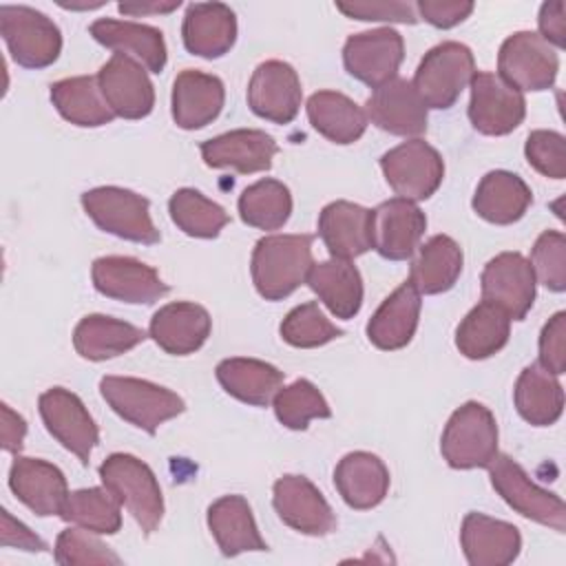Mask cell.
<instances>
[{"label": "cell", "mask_w": 566, "mask_h": 566, "mask_svg": "<svg viewBox=\"0 0 566 566\" xmlns=\"http://www.w3.org/2000/svg\"><path fill=\"white\" fill-rule=\"evenodd\" d=\"M217 380L237 400L265 407L283 387V371L256 358H226L217 365Z\"/></svg>", "instance_id": "e575fe53"}, {"label": "cell", "mask_w": 566, "mask_h": 566, "mask_svg": "<svg viewBox=\"0 0 566 566\" xmlns=\"http://www.w3.org/2000/svg\"><path fill=\"white\" fill-rule=\"evenodd\" d=\"M168 212L184 234L197 239L217 237L230 221L228 212L219 203L195 188H179L168 201Z\"/></svg>", "instance_id": "7bdbcfd3"}, {"label": "cell", "mask_w": 566, "mask_h": 566, "mask_svg": "<svg viewBox=\"0 0 566 566\" xmlns=\"http://www.w3.org/2000/svg\"><path fill=\"white\" fill-rule=\"evenodd\" d=\"M181 38L192 55L221 57L237 40L234 11L223 2H195L186 9Z\"/></svg>", "instance_id": "d4e9b609"}, {"label": "cell", "mask_w": 566, "mask_h": 566, "mask_svg": "<svg viewBox=\"0 0 566 566\" xmlns=\"http://www.w3.org/2000/svg\"><path fill=\"white\" fill-rule=\"evenodd\" d=\"M99 478L139 528L150 535L164 517V497L153 469L130 453H113L99 464Z\"/></svg>", "instance_id": "7a4b0ae2"}, {"label": "cell", "mask_w": 566, "mask_h": 566, "mask_svg": "<svg viewBox=\"0 0 566 566\" xmlns=\"http://www.w3.org/2000/svg\"><path fill=\"white\" fill-rule=\"evenodd\" d=\"M462 272V250L447 237L436 234L418 248V256L411 263L409 283L420 294H442L451 290Z\"/></svg>", "instance_id": "8d00e7d4"}, {"label": "cell", "mask_w": 566, "mask_h": 566, "mask_svg": "<svg viewBox=\"0 0 566 566\" xmlns=\"http://www.w3.org/2000/svg\"><path fill=\"white\" fill-rule=\"evenodd\" d=\"M336 9L347 18L365 20V22H402L416 24V7L411 2H338Z\"/></svg>", "instance_id": "681fc988"}, {"label": "cell", "mask_w": 566, "mask_h": 566, "mask_svg": "<svg viewBox=\"0 0 566 566\" xmlns=\"http://www.w3.org/2000/svg\"><path fill=\"white\" fill-rule=\"evenodd\" d=\"M460 544L471 566H506L522 548L520 531L484 513H467L460 531Z\"/></svg>", "instance_id": "cb8c5ba5"}, {"label": "cell", "mask_w": 566, "mask_h": 566, "mask_svg": "<svg viewBox=\"0 0 566 566\" xmlns=\"http://www.w3.org/2000/svg\"><path fill=\"white\" fill-rule=\"evenodd\" d=\"M51 102L66 122L84 128L104 126L115 117L99 91L97 75L66 77L51 84Z\"/></svg>", "instance_id": "74e56055"}, {"label": "cell", "mask_w": 566, "mask_h": 566, "mask_svg": "<svg viewBox=\"0 0 566 566\" xmlns=\"http://www.w3.org/2000/svg\"><path fill=\"white\" fill-rule=\"evenodd\" d=\"M539 35L555 49L566 46V4L562 0L544 2L539 9Z\"/></svg>", "instance_id": "f5cc1de1"}, {"label": "cell", "mask_w": 566, "mask_h": 566, "mask_svg": "<svg viewBox=\"0 0 566 566\" xmlns=\"http://www.w3.org/2000/svg\"><path fill=\"white\" fill-rule=\"evenodd\" d=\"M272 504L283 524L303 535H329L336 515L323 493L305 475H283L274 482Z\"/></svg>", "instance_id": "2e32d148"}, {"label": "cell", "mask_w": 566, "mask_h": 566, "mask_svg": "<svg viewBox=\"0 0 566 566\" xmlns=\"http://www.w3.org/2000/svg\"><path fill=\"white\" fill-rule=\"evenodd\" d=\"M301 80L287 62L268 60L254 69L248 84V106L254 115L274 124H290L301 108Z\"/></svg>", "instance_id": "ac0fdd59"}, {"label": "cell", "mask_w": 566, "mask_h": 566, "mask_svg": "<svg viewBox=\"0 0 566 566\" xmlns=\"http://www.w3.org/2000/svg\"><path fill=\"white\" fill-rule=\"evenodd\" d=\"M307 117L314 130L334 144H354L367 128L365 111L338 91H318L307 99Z\"/></svg>", "instance_id": "d590c367"}, {"label": "cell", "mask_w": 566, "mask_h": 566, "mask_svg": "<svg viewBox=\"0 0 566 566\" xmlns=\"http://www.w3.org/2000/svg\"><path fill=\"white\" fill-rule=\"evenodd\" d=\"M312 234H270L256 241L252 252V283L265 301L290 296L314 265Z\"/></svg>", "instance_id": "6da1fadb"}, {"label": "cell", "mask_w": 566, "mask_h": 566, "mask_svg": "<svg viewBox=\"0 0 566 566\" xmlns=\"http://www.w3.org/2000/svg\"><path fill=\"white\" fill-rule=\"evenodd\" d=\"M307 285L338 318H352L363 305V279L347 259H329L314 263L307 272Z\"/></svg>", "instance_id": "d6a6232c"}, {"label": "cell", "mask_w": 566, "mask_h": 566, "mask_svg": "<svg viewBox=\"0 0 566 566\" xmlns=\"http://www.w3.org/2000/svg\"><path fill=\"white\" fill-rule=\"evenodd\" d=\"M226 88L217 75L186 69L172 84V119L184 130H197L217 119Z\"/></svg>", "instance_id": "484cf974"}, {"label": "cell", "mask_w": 566, "mask_h": 566, "mask_svg": "<svg viewBox=\"0 0 566 566\" xmlns=\"http://www.w3.org/2000/svg\"><path fill=\"white\" fill-rule=\"evenodd\" d=\"M440 451L453 469H486L497 453V424L493 413L475 400L464 402L447 420Z\"/></svg>", "instance_id": "5b68a950"}, {"label": "cell", "mask_w": 566, "mask_h": 566, "mask_svg": "<svg viewBox=\"0 0 566 566\" xmlns=\"http://www.w3.org/2000/svg\"><path fill=\"white\" fill-rule=\"evenodd\" d=\"M179 0H170V2H161V0H153V2H119L117 4V11L124 13V15H133V18H139V15H155V13H170L175 9H179Z\"/></svg>", "instance_id": "9f6ffc18"}, {"label": "cell", "mask_w": 566, "mask_h": 566, "mask_svg": "<svg viewBox=\"0 0 566 566\" xmlns=\"http://www.w3.org/2000/svg\"><path fill=\"white\" fill-rule=\"evenodd\" d=\"M2 413V424H0V438H2V449L9 453H20L24 436H27V422L20 413H15L9 405H0Z\"/></svg>", "instance_id": "11a10c76"}, {"label": "cell", "mask_w": 566, "mask_h": 566, "mask_svg": "<svg viewBox=\"0 0 566 566\" xmlns=\"http://www.w3.org/2000/svg\"><path fill=\"white\" fill-rule=\"evenodd\" d=\"M210 327L212 321L206 307L188 301H175L153 314L148 334L166 354L186 356L206 343Z\"/></svg>", "instance_id": "603a6c76"}, {"label": "cell", "mask_w": 566, "mask_h": 566, "mask_svg": "<svg viewBox=\"0 0 566 566\" xmlns=\"http://www.w3.org/2000/svg\"><path fill=\"white\" fill-rule=\"evenodd\" d=\"M208 528L226 557L248 551H268L252 509L243 495H223L208 506Z\"/></svg>", "instance_id": "f546056e"}, {"label": "cell", "mask_w": 566, "mask_h": 566, "mask_svg": "<svg viewBox=\"0 0 566 566\" xmlns=\"http://www.w3.org/2000/svg\"><path fill=\"white\" fill-rule=\"evenodd\" d=\"M0 33L13 62L24 69H44L62 51L57 24L42 11L24 4L0 7Z\"/></svg>", "instance_id": "8992f818"}, {"label": "cell", "mask_w": 566, "mask_h": 566, "mask_svg": "<svg viewBox=\"0 0 566 566\" xmlns=\"http://www.w3.org/2000/svg\"><path fill=\"white\" fill-rule=\"evenodd\" d=\"M511 334V318L493 303H478L458 325L455 345L471 360H482L497 354Z\"/></svg>", "instance_id": "ab89813d"}, {"label": "cell", "mask_w": 566, "mask_h": 566, "mask_svg": "<svg viewBox=\"0 0 566 566\" xmlns=\"http://www.w3.org/2000/svg\"><path fill=\"white\" fill-rule=\"evenodd\" d=\"M318 234L334 259H354L371 248V210L332 201L318 214Z\"/></svg>", "instance_id": "4316f807"}, {"label": "cell", "mask_w": 566, "mask_h": 566, "mask_svg": "<svg viewBox=\"0 0 566 566\" xmlns=\"http://www.w3.org/2000/svg\"><path fill=\"white\" fill-rule=\"evenodd\" d=\"M144 329L104 314L84 316L73 332V347L86 360H106L137 347Z\"/></svg>", "instance_id": "836d02e7"}, {"label": "cell", "mask_w": 566, "mask_h": 566, "mask_svg": "<svg viewBox=\"0 0 566 566\" xmlns=\"http://www.w3.org/2000/svg\"><path fill=\"white\" fill-rule=\"evenodd\" d=\"M40 416L49 433L82 464H88L91 451L99 440L95 420L91 418L84 402L64 387H51L40 394Z\"/></svg>", "instance_id": "7c38bea8"}, {"label": "cell", "mask_w": 566, "mask_h": 566, "mask_svg": "<svg viewBox=\"0 0 566 566\" xmlns=\"http://www.w3.org/2000/svg\"><path fill=\"white\" fill-rule=\"evenodd\" d=\"M279 146L272 135L254 128H239L201 144V157L210 168H232L241 175L272 168Z\"/></svg>", "instance_id": "44dd1931"}, {"label": "cell", "mask_w": 566, "mask_h": 566, "mask_svg": "<svg viewBox=\"0 0 566 566\" xmlns=\"http://www.w3.org/2000/svg\"><path fill=\"white\" fill-rule=\"evenodd\" d=\"M528 263L533 268L535 281L553 292L566 290V237L562 232H542L531 250Z\"/></svg>", "instance_id": "bcb514c9"}, {"label": "cell", "mask_w": 566, "mask_h": 566, "mask_svg": "<svg viewBox=\"0 0 566 566\" xmlns=\"http://www.w3.org/2000/svg\"><path fill=\"white\" fill-rule=\"evenodd\" d=\"M489 478L502 500L520 515L544 524L557 533L566 528V506L559 495L537 486L526 471L506 453H495L489 462Z\"/></svg>", "instance_id": "ba28073f"}, {"label": "cell", "mask_w": 566, "mask_h": 566, "mask_svg": "<svg viewBox=\"0 0 566 566\" xmlns=\"http://www.w3.org/2000/svg\"><path fill=\"white\" fill-rule=\"evenodd\" d=\"M88 31L99 44L113 49L115 53L135 57L150 73H161L166 66L168 53L164 33L155 27L128 20L99 18L91 24Z\"/></svg>", "instance_id": "f1b7e54d"}, {"label": "cell", "mask_w": 566, "mask_h": 566, "mask_svg": "<svg viewBox=\"0 0 566 566\" xmlns=\"http://www.w3.org/2000/svg\"><path fill=\"white\" fill-rule=\"evenodd\" d=\"M513 400L520 416L535 427L557 422L564 411V389L557 376L539 365H531L517 376Z\"/></svg>", "instance_id": "f35d334b"}, {"label": "cell", "mask_w": 566, "mask_h": 566, "mask_svg": "<svg viewBox=\"0 0 566 566\" xmlns=\"http://www.w3.org/2000/svg\"><path fill=\"white\" fill-rule=\"evenodd\" d=\"M274 413L287 429L303 431L314 418H329L332 409L323 394L305 378L281 387L274 396Z\"/></svg>", "instance_id": "ee69618b"}, {"label": "cell", "mask_w": 566, "mask_h": 566, "mask_svg": "<svg viewBox=\"0 0 566 566\" xmlns=\"http://www.w3.org/2000/svg\"><path fill=\"white\" fill-rule=\"evenodd\" d=\"M104 2H84V4H73V2H60V7L64 9H97L102 7Z\"/></svg>", "instance_id": "6f0895ef"}, {"label": "cell", "mask_w": 566, "mask_h": 566, "mask_svg": "<svg viewBox=\"0 0 566 566\" xmlns=\"http://www.w3.org/2000/svg\"><path fill=\"white\" fill-rule=\"evenodd\" d=\"M533 203V192L522 177L509 170H491L482 177L473 195V210L489 223L509 226L524 217Z\"/></svg>", "instance_id": "1f68e13d"}, {"label": "cell", "mask_w": 566, "mask_h": 566, "mask_svg": "<svg viewBox=\"0 0 566 566\" xmlns=\"http://www.w3.org/2000/svg\"><path fill=\"white\" fill-rule=\"evenodd\" d=\"M99 91L108 108L124 119H142L155 106V88L146 69L130 55L113 53L97 73Z\"/></svg>", "instance_id": "e0dca14e"}, {"label": "cell", "mask_w": 566, "mask_h": 566, "mask_svg": "<svg viewBox=\"0 0 566 566\" xmlns=\"http://www.w3.org/2000/svg\"><path fill=\"white\" fill-rule=\"evenodd\" d=\"M420 305V292L409 281H405L382 301V305L369 318L367 338L371 340V345L385 352L405 347L416 334Z\"/></svg>", "instance_id": "4dcf8cb0"}, {"label": "cell", "mask_w": 566, "mask_h": 566, "mask_svg": "<svg viewBox=\"0 0 566 566\" xmlns=\"http://www.w3.org/2000/svg\"><path fill=\"white\" fill-rule=\"evenodd\" d=\"M420 18L438 29H451L467 20L473 11V2L467 0H420L416 4Z\"/></svg>", "instance_id": "816d5d0a"}, {"label": "cell", "mask_w": 566, "mask_h": 566, "mask_svg": "<svg viewBox=\"0 0 566 566\" xmlns=\"http://www.w3.org/2000/svg\"><path fill=\"white\" fill-rule=\"evenodd\" d=\"M119 506H122L119 500L108 489L91 486V489H80L69 493L60 517L80 528H86L99 535H113L122 526Z\"/></svg>", "instance_id": "60d3db41"}, {"label": "cell", "mask_w": 566, "mask_h": 566, "mask_svg": "<svg viewBox=\"0 0 566 566\" xmlns=\"http://www.w3.org/2000/svg\"><path fill=\"white\" fill-rule=\"evenodd\" d=\"M82 206L93 223L108 234L144 245H153L161 239L150 219L148 199L133 190L99 186L82 195Z\"/></svg>", "instance_id": "277c9868"}, {"label": "cell", "mask_w": 566, "mask_h": 566, "mask_svg": "<svg viewBox=\"0 0 566 566\" xmlns=\"http://www.w3.org/2000/svg\"><path fill=\"white\" fill-rule=\"evenodd\" d=\"M241 221L259 230H279L292 214V195L276 179H259L239 197Z\"/></svg>", "instance_id": "b9f144b4"}, {"label": "cell", "mask_w": 566, "mask_h": 566, "mask_svg": "<svg viewBox=\"0 0 566 566\" xmlns=\"http://www.w3.org/2000/svg\"><path fill=\"white\" fill-rule=\"evenodd\" d=\"M380 168L391 190L409 201L429 199L442 184L444 161L422 139H409L380 157Z\"/></svg>", "instance_id": "9c48e42d"}, {"label": "cell", "mask_w": 566, "mask_h": 566, "mask_svg": "<svg viewBox=\"0 0 566 566\" xmlns=\"http://www.w3.org/2000/svg\"><path fill=\"white\" fill-rule=\"evenodd\" d=\"M99 391L119 418L150 436L159 429V424L186 409L184 400L175 391L142 378L104 376L99 380Z\"/></svg>", "instance_id": "3957f363"}, {"label": "cell", "mask_w": 566, "mask_h": 566, "mask_svg": "<svg viewBox=\"0 0 566 566\" xmlns=\"http://www.w3.org/2000/svg\"><path fill=\"white\" fill-rule=\"evenodd\" d=\"M334 484L347 506L367 511L385 500L389 491V471L378 455L354 451L343 455L336 464Z\"/></svg>", "instance_id": "83f0119b"}, {"label": "cell", "mask_w": 566, "mask_h": 566, "mask_svg": "<svg viewBox=\"0 0 566 566\" xmlns=\"http://www.w3.org/2000/svg\"><path fill=\"white\" fill-rule=\"evenodd\" d=\"M539 367L559 376L566 371V314L557 312L548 318L539 334Z\"/></svg>", "instance_id": "f907efd6"}, {"label": "cell", "mask_w": 566, "mask_h": 566, "mask_svg": "<svg viewBox=\"0 0 566 566\" xmlns=\"http://www.w3.org/2000/svg\"><path fill=\"white\" fill-rule=\"evenodd\" d=\"M365 115L374 126L400 137H418L427 130V106L405 77L378 86L365 102Z\"/></svg>", "instance_id": "ffe728a7"}, {"label": "cell", "mask_w": 566, "mask_h": 566, "mask_svg": "<svg viewBox=\"0 0 566 566\" xmlns=\"http://www.w3.org/2000/svg\"><path fill=\"white\" fill-rule=\"evenodd\" d=\"M281 336L292 347H321L338 336H343V329L336 327L318 307L316 301H307L296 305L287 312V316L281 323Z\"/></svg>", "instance_id": "f6af8a7d"}, {"label": "cell", "mask_w": 566, "mask_h": 566, "mask_svg": "<svg viewBox=\"0 0 566 566\" xmlns=\"http://www.w3.org/2000/svg\"><path fill=\"white\" fill-rule=\"evenodd\" d=\"M528 164L551 179L566 177V139L555 130H533L524 146Z\"/></svg>", "instance_id": "c3c4849f"}, {"label": "cell", "mask_w": 566, "mask_h": 566, "mask_svg": "<svg viewBox=\"0 0 566 566\" xmlns=\"http://www.w3.org/2000/svg\"><path fill=\"white\" fill-rule=\"evenodd\" d=\"M402 57V35L387 27L349 35L343 46V64L347 73L371 88L394 80Z\"/></svg>", "instance_id": "4fadbf2b"}, {"label": "cell", "mask_w": 566, "mask_h": 566, "mask_svg": "<svg viewBox=\"0 0 566 566\" xmlns=\"http://www.w3.org/2000/svg\"><path fill=\"white\" fill-rule=\"evenodd\" d=\"M9 486L15 497L40 517L60 515L69 497L64 473L40 458L18 455L9 471Z\"/></svg>", "instance_id": "7402d4cb"}, {"label": "cell", "mask_w": 566, "mask_h": 566, "mask_svg": "<svg viewBox=\"0 0 566 566\" xmlns=\"http://www.w3.org/2000/svg\"><path fill=\"white\" fill-rule=\"evenodd\" d=\"M497 71L517 91H544L555 84L559 57L539 33L517 31L502 42Z\"/></svg>", "instance_id": "30bf717a"}, {"label": "cell", "mask_w": 566, "mask_h": 566, "mask_svg": "<svg viewBox=\"0 0 566 566\" xmlns=\"http://www.w3.org/2000/svg\"><path fill=\"white\" fill-rule=\"evenodd\" d=\"M482 301L497 305L511 321H522L535 301V274L520 252H502L482 270Z\"/></svg>", "instance_id": "5bb4252c"}, {"label": "cell", "mask_w": 566, "mask_h": 566, "mask_svg": "<svg viewBox=\"0 0 566 566\" xmlns=\"http://www.w3.org/2000/svg\"><path fill=\"white\" fill-rule=\"evenodd\" d=\"M427 230L424 212L409 199L394 197L371 210V248L389 261H407Z\"/></svg>", "instance_id": "9a60e30c"}, {"label": "cell", "mask_w": 566, "mask_h": 566, "mask_svg": "<svg viewBox=\"0 0 566 566\" xmlns=\"http://www.w3.org/2000/svg\"><path fill=\"white\" fill-rule=\"evenodd\" d=\"M55 562L62 566L80 564H122L104 542H99L93 531L86 528H66L55 539Z\"/></svg>", "instance_id": "7dc6e473"}, {"label": "cell", "mask_w": 566, "mask_h": 566, "mask_svg": "<svg viewBox=\"0 0 566 566\" xmlns=\"http://www.w3.org/2000/svg\"><path fill=\"white\" fill-rule=\"evenodd\" d=\"M91 276L99 294L124 303L150 305L168 294L157 270L133 256H99L93 261Z\"/></svg>", "instance_id": "d6986e66"}, {"label": "cell", "mask_w": 566, "mask_h": 566, "mask_svg": "<svg viewBox=\"0 0 566 566\" xmlns=\"http://www.w3.org/2000/svg\"><path fill=\"white\" fill-rule=\"evenodd\" d=\"M526 115L522 91L504 82L495 73H475L471 80L469 119L482 135H509Z\"/></svg>", "instance_id": "8fae6325"}, {"label": "cell", "mask_w": 566, "mask_h": 566, "mask_svg": "<svg viewBox=\"0 0 566 566\" xmlns=\"http://www.w3.org/2000/svg\"><path fill=\"white\" fill-rule=\"evenodd\" d=\"M2 546L9 548H22V551H46V544L33 533L29 531L22 522L13 520L9 511H2Z\"/></svg>", "instance_id": "db71d44e"}, {"label": "cell", "mask_w": 566, "mask_h": 566, "mask_svg": "<svg viewBox=\"0 0 566 566\" xmlns=\"http://www.w3.org/2000/svg\"><path fill=\"white\" fill-rule=\"evenodd\" d=\"M475 73V60L467 44L442 42L424 53L411 84L424 106L449 108Z\"/></svg>", "instance_id": "52a82bcc"}]
</instances>
